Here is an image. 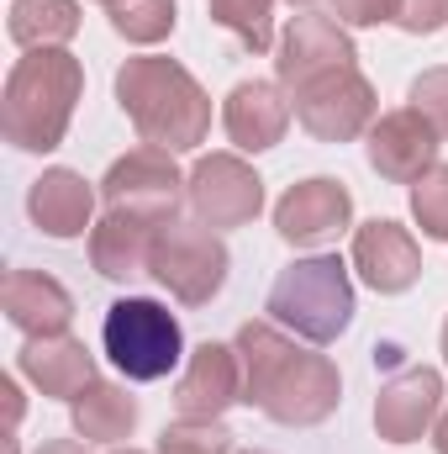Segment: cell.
<instances>
[{"mask_svg": "<svg viewBox=\"0 0 448 454\" xmlns=\"http://www.w3.org/2000/svg\"><path fill=\"white\" fill-rule=\"evenodd\" d=\"M237 359H243V402L259 407L269 423L285 428H317L343 402V375L328 354L296 348L280 323H243L237 328Z\"/></svg>", "mask_w": 448, "mask_h": 454, "instance_id": "1", "label": "cell"}, {"mask_svg": "<svg viewBox=\"0 0 448 454\" xmlns=\"http://www.w3.org/2000/svg\"><path fill=\"white\" fill-rule=\"evenodd\" d=\"M116 106L127 112L143 143L169 153H190L212 132V96L180 59H158V53L127 59L116 69Z\"/></svg>", "mask_w": 448, "mask_h": 454, "instance_id": "2", "label": "cell"}, {"mask_svg": "<svg viewBox=\"0 0 448 454\" xmlns=\"http://www.w3.org/2000/svg\"><path fill=\"white\" fill-rule=\"evenodd\" d=\"M85 96V64L64 48H37L11 64L0 90V132L21 153H53Z\"/></svg>", "mask_w": 448, "mask_h": 454, "instance_id": "3", "label": "cell"}, {"mask_svg": "<svg viewBox=\"0 0 448 454\" xmlns=\"http://www.w3.org/2000/svg\"><path fill=\"white\" fill-rule=\"evenodd\" d=\"M269 323H280L285 333L306 343H337L348 333L359 301H353V280H348V264L337 254H312V259H296L274 275L269 286V301H264Z\"/></svg>", "mask_w": 448, "mask_h": 454, "instance_id": "4", "label": "cell"}, {"mask_svg": "<svg viewBox=\"0 0 448 454\" xmlns=\"http://www.w3.org/2000/svg\"><path fill=\"white\" fill-rule=\"evenodd\" d=\"M101 343H106V359L127 380H164L185 359L180 317L164 301H153V296H121V301H112L106 323H101Z\"/></svg>", "mask_w": 448, "mask_h": 454, "instance_id": "5", "label": "cell"}, {"mask_svg": "<svg viewBox=\"0 0 448 454\" xmlns=\"http://www.w3.org/2000/svg\"><path fill=\"white\" fill-rule=\"evenodd\" d=\"M232 254H227L222 232L206 223H169L153 238V259L148 275L180 301V307H212L227 286Z\"/></svg>", "mask_w": 448, "mask_h": 454, "instance_id": "6", "label": "cell"}, {"mask_svg": "<svg viewBox=\"0 0 448 454\" xmlns=\"http://www.w3.org/2000/svg\"><path fill=\"white\" fill-rule=\"evenodd\" d=\"M101 201L106 212L116 217H132V223H148V227H169L180 223V201H190V175H180L174 153L169 148H132L121 153L106 180H101Z\"/></svg>", "mask_w": 448, "mask_h": 454, "instance_id": "7", "label": "cell"}, {"mask_svg": "<svg viewBox=\"0 0 448 454\" xmlns=\"http://www.w3.org/2000/svg\"><path fill=\"white\" fill-rule=\"evenodd\" d=\"M290 101H296V121H301L317 143H353V137H364V132L380 121L375 85L359 74V64L312 80V85L296 90Z\"/></svg>", "mask_w": 448, "mask_h": 454, "instance_id": "8", "label": "cell"}, {"mask_svg": "<svg viewBox=\"0 0 448 454\" xmlns=\"http://www.w3.org/2000/svg\"><path fill=\"white\" fill-rule=\"evenodd\" d=\"M353 59H359V48H353L348 27L333 21V16H312L306 11L274 43V80H280V90L296 96V90H306L312 80H322L333 69H353Z\"/></svg>", "mask_w": 448, "mask_h": 454, "instance_id": "9", "label": "cell"}, {"mask_svg": "<svg viewBox=\"0 0 448 454\" xmlns=\"http://www.w3.org/2000/svg\"><path fill=\"white\" fill-rule=\"evenodd\" d=\"M190 212H196V223L217 227V232L248 227L264 212V180L237 153H206L190 169Z\"/></svg>", "mask_w": 448, "mask_h": 454, "instance_id": "10", "label": "cell"}, {"mask_svg": "<svg viewBox=\"0 0 448 454\" xmlns=\"http://www.w3.org/2000/svg\"><path fill=\"white\" fill-rule=\"evenodd\" d=\"M353 223V196L348 185L333 175H312V180H296L280 201H274V232L290 243V248H328L337 243Z\"/></svg>", "mask_w": 448, "mask_h": 454, "instance_id": "11", "label": "cell"}, {"mask_svg": "<svg viewBox=\"0 0 448 454\" xmlns=\"http://www.w3.org/2000/svg\"><path fill=\"white\" fill-rule=\"evenodd\" d=\"M438 412H444V375L433 364H406L375 396V434L385 444H417L422 434H433Z\"/></svg>", "mask_w": 448, "mask_h": 454, "instance_id": "12", "label": "cell"}, {"mask_svg": "<svg viewBox=\"0 0 448 454\" xmlns=\"http://www.w3.org/2000/svg\"><path fill=\"white\" fill-rule=\"evenodd\" d=\"M438 143H444V137L412 112V106L385 112L369 132H364L369 169H375L380 180H390V185H417V180L438 164Z\"/></svg>", "mask_w": 448, "mask_h": 454, "instance_id": "13", "label": "cell"}, {"mask_svg": "<svg viewBox=\"0 0 448 454\" xmlns=\"http://www.w3.org/2000/svg\"><path fill=\"white\" fill-rule=\"evenodd\" d=\"M353 270L364 275L369 291L401 296V291H412L422 280V248L401 223L375 217V223L353 227Z\"/></svg>", "mask_w": 448, "mask_h": 454, "instance_id": "14", "label": "cell"}, {"mask_svg": "<svg viewBox=\"0 0 448 454\" xmlns=\"http://www.w3.org/2000/svg\"><path fill=\"white\" fill-rule=\"evenodd\" d=\"M232 402H243V359L232 343L206 339L174 380V407L180 418H222Z\"/></svg>", "mask_w": 448, "mask_h": 454, "instance_id": "15", "label": "cell"}, {"mask_svg": "<svg viewBox=\"0 0 448 454\" xmlns=\"http://www.w3.org/2000/svg\"><path fill=\"white\" fill-rule=\"evenodd\" d=\"M222 127L237 153L274 148L285 137V127H290V101H285L280 80H243V85H232L222 101Z\"/></svg>", "mask_w": 448, "mask_h": 454, "instance_id": "16", "label": "cell"}, {"mask_svg": "<svg viewBox=\"0 0 448 454\" xmlns=\"http://www.w3.org/2000/svg\"><path fill=\"white\" fill-rule=\"evenodd\" d=\"M0 307H5V323L21 328L27 339H53V333H69L74 323V296L64 291V280L42 270H11L0 286Z\"/></svg>", "mask_w": 448, "mask_h": 454, "instance_id": "17", "label": "cell"}, {"mask_svg": "<svg viewBox=\"0 0 448 454\" xmlns=\"http://www.w3.org/2000/svg\"><path fill=\"white\" fill-rule=\"evenodd\" d=\"M27 212H32V223L42 227L48 238L64 243V238H80V232L96 227V191H90V180H85L80 169L53 164V169H42V175L32 180Z\"/></svg>", "mask_w": 448, "mask_h": 454, "instance_id": "18", "label": "cell"}, {"mask_svg": "<svg viewBox=\"0 0 448 454\" xmlns=\"http://www.w3.org/2000/svg\"><path fill=\"white\" fill-rule=\"evenodd\" d=\"M16 370L21 380H32L42 396L53 402H74L90 380H96V354L69 333H53V339H27L16 354Z\"/></svg>", "mask_w": 448, "mask_h": 454, "instance_id": "19", "label": "cell"}, {"mask_svg": "<svg viewBox=\"0 0 448 454\" xmlns=\"http://www.w3.org/2000/svg\"><path fill=\"white\" fill-rule=\"evenodd\" d=\"M153 238H158V227L106 212L101 223L90 227V264H96V275H106V280H116V286H127V280L148 275Z\"/></svg>", "mask_w": 448, "mask_h": 454, "instance_id": "20", "label": "cell"}, {"mask_svg": "<svg viewBox=\"0 0 448 454\" xmlns=\"http://www.w3.org/2000/svg\"><path fill=\"white\" fill-rule=\"evenodd\" d=\"M69 418H74V434H80L85 444H121V439H132V428H137V396H127V386L96 375V380L69 402Z\"/></svg>", "mask_w": 448, "mask_h": 454, "instance_id": "21", "label": "cell"}, {"mask_svg": "<svg viewBox=\"0 0 448 454\" xmlns=\"http://www.w3.org/2000/svg\"><path fill=\"white\" fill-rule=\"evenodd\" d=\"M11 21V43L37 53V48H64L80 32V5L74 0H11L5 11Z\"/></svg>", "mask_w": 448, "mask_h": 454, "instance_id": "22", "label": "cell"}, {"mask_svg": "<svg viewBox=\"0 0 448 454\" xmlns=\"http://www.w3.org/2000/svg\"><path fill=\"white\" fill-rule=\"evenodd\" d=\"M206 11L248 53H269L274 48V0H206Z\"/></svg>", "mask_w": 448, "mask_h": 454, "instance_id": "23", "label": "cell"}, {"mask_svg": "<svg viewBox=\"0 0 448 454\" xmlns=\"http://www.w3.org/2000/svg\"><path fill=\"white\" fill-rule=\"evenodd\" d=\"M174 21H180L174 0H121V5H112V32L127 37V43H137V48L164 43L174 32Z\"/></svg>", "mask_w": 448, "mask_h": 454, "instance_id": "24", "label": "cell"}, {"mask_svg": "<svg viewBox=\"0 0 448 454\" xmlns=\"http://www.w3.org/2000/svg\"><path fill=\"white\" fill-rule=\"evenodd\" d=\"M158 454H232V428L222 418H180L158 434Z\"/></svg>", "mask_w": 448, "mask_h": 454, "instance_id": "25", "label": "cell"}, {"mask_svg": "<svg viewBox=\"0 0 448 454\" xmlns=\"http://www.w3.org/2000/svg\"><path fill=\"white\" fill-rule=\"evenodd\" d=\"M412 217L422 227V238L448 243V164H433V169L412 185Z\"/></svg>", "mask_w": 448, "mask_h": 454, "instance_id": "26", "label": "cell"}, {"mask_svg": "<svg viewBox=\"0 0 448 454\" xmlns=\"http://www.w3.org/2000/svg\"><path fill=\"white\" fill-rule=\"evenodd\" d=\"M406 101H412V112L422 116L438 137H448V64H438V69H422V74L412 80Z\"/></svg>", "mask_w": 448, "mask_h": 454, "instance_id": "27", "label": "cell"}, {"mask_svg": "<svg viewBox=\"0 0 448 454\" xmlns=\"http://www.w3.org/2000/svg\"><path fill=\"white\" fill-rule=\"evenodd\" d=\"M390 21L412 37H433L448 27V0H390Z\"/></svg>", "mask_w": 448, "mask_h": 454, "instance_id": "28", "label": "cell"}, {"mask_svg": "<svg viewBox=\"0 0 448 454\" xmlns=\"http://www.w3.org/2000/svg\"><path fill=\"white\" fill-rule=\"evenodd\" d=\"M328 11L343 27H380V21H390V0H328Z\"/></svg>", "mask_w": 448, "mask_h": 454, "instance_id": "29", "label": "cell"}, {"mask_svg": "<svg viewBox=\"0 0 448 454\" xmlns=\"http://www.w3.org/2000/svg\"><path fill=\"white\" fill-rule=\"evenodd\" d=\"M37 454H90V450H85L80 439H48V444H42Z\"/></svg>", "mask_w": 448, "mask_h": 454, "instance_id": "30", "label": "cell"}, {"mask_svg": "<svg viewBox=\"0 0 448 454\" xmlns=\"http://www.w3.org/2000/svg\"><path fill=\"white\" fill-rule=\"evenodd\" d=\"M433 444H438V454H448V407L438 412V423H433Z\"/></svg>", "mask_w": 448, "mask_h": 454, "instance_id": "31", "label": "cell"}, {"mask_svg": "<svg viewBox=\"0 0 448 454\" xmlns=\"http://www.w3.org/2000/svg\"><path fill=\"white\" fill-rule=\"evenodd\" d=\"M96 5H106V11H112V5H121V0H96Z\"/></svg>", "mask_w": 448, "mask_h": 454, "instance_id": "32", "label": "cell"}, {"mask_svg": "<svg viewBox=\"0 0 448 454\" xmlns=\"http://www.w3.org/2000/svg\"><path fill=\"white\" fill-rule=\"evenodd\" d=\"M444 359H448V323H444Z\"/></svg>", "mask_w": 448, "mask_h": 454, "instance_id": "33", "label": "cell"}, {"mask_svg": "<svg viewBox=\"0 0 448 454\" xmlns=\"http://www.w3.org/2000/svg\"><path fill=\"white\" fill-rule=\"evenodd\" d=\"M290 5H317V0H290Z\"/></svg>", "mask_w": 448, "mask_h": 454, "instance_id": "34", "label": "cell"}, {"mask_svg": "<svg viewBox=\"0 0 448 454\" xmlns=\"http://www.w3.org/2000/svg\"><path fill=\"white\" fill-rule=\"evenodd\" d=\"M116 454H143V450H116Z\"/></svg>", "mask_w": 448, "mask_h": 454, "instance_id": "35", "label": "cell"}, {"mask_svg": "<svg viewBox=\"0 0 448 454\" xmlns=\"http://www.w3.org/2000/svg\"><path fill=\"white\" fill-rule=\"evenodd\" d=\"M248 454H264V450H248Z\"/></svg>", "mask_w": 448, "mask_h": 454, "instance_id": "36", "label": "cell"}]
</instances>
